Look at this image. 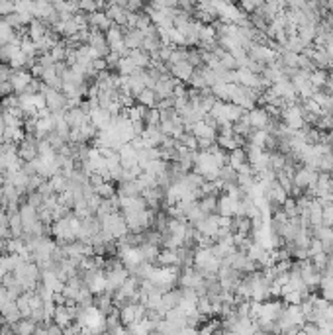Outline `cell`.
<instances>
[{"label": "cell", "instance_id": "cell-25", "mask_svg": "<svg viewBox=\"0 0 333 335\" xmlns=\"http://www.w3.org/2000/svg\"><path fill=\"white\" fill-rule=\"evenodd\" d=\"M206 67V65H204ZM204 67H198L194 69V73L190 77V87L194 88V90H206L208 88V83H206V75H204Z\"/></svg>", "mask_w": 333, "mask_h": 335}, {"label": "cell", "instance_id": "cell-7", "mask_svg": "<svg viewBox=\"0 0 333 335\" xmlns=\"http://www.w3.org/2000/svg\"><path fill=\"white\" fill-rule=\"evenodd\" d=\"M31 79H33L31 73L26 71V69L12 71V75H10V85H12V90H14L16 96H20V94L26 92V88H28V85L31 83Z\"/></svg>", "mask_w": 333, "mask_h": 335}, {"label": "cell", "instance_id": "cell-1", "mask_svg": "<svg viewBox=\"0 0 333 335\" xmlns=\"http://www.w3.org/2000/svg\"><path fill=\"white\" fill-rule=\"evenodd\" d=\"M280 122H282L290 131L304 130V128H306V122H304L302 106H290V104H286V108H282Z\"/></svg>", "mask_w": 333, "mask_h": 335}, {"label": "cell", "instance_id": "cell-10", "mask_svg": "<svg viewBox=\"0 0 333 335\" xmlns=\"http://www.w3.org/2000/svg\"><path fill=\"white\" fill-rule=\"evenodd\" d=\"M165 133L161 131V128L157 126V128H145L143 131V135H141V139H143V145L145 147H151V149H159V147L163 145V141H165Z\"/></svg>", "mask_w": 333, "mask_h": 335}, {"label": "cell", "instance_id": "cell-26", "mask_svg": "<svg viewBox=\"0 0 333 335\" xmlns=\"http://www.w3.org/2000/svg\"><path fill=\"white\" fill-rule=\"evenodd\" d=\"M143 124H145V128H157V126H161V112H159V108H145V112H143Z\"/></svg>", "mask_w": 333, "mask_h": 335}, {"label": "cell", "instance_id": "cell-30", "mask_svg": "<svg viewBox=\"0 0 333 335\" xmlns=\"http://www.w3.org/2000/svg\"><path fill=\"white\" fill-rule=\"evenodd\" d=\"M49 55H51V59H53L55 63H65V61H67V44H65V40L55 45V47L49 51Z\"/></svg>", "mask_w": 333, "mask_h": 335}, {"label": "cell", "instance_id": "cell-2", "mask_svg": "<svg viewBox=\"0 0 333 335\" xmlns=\"http://www.w3.org/2000/svg\"><path fill=\"white\" fill-rule=\"evenodd\" d=\"M39 141L33 137V135H26L20 143H18V157L24 161V163H31L39 157Z\"/></svg>", "mask_w": 333, "mask_h": 335}, {"label": "cell", "instance_id": "cell-14", "mask_svg": "<svg viewBox=\"0 0 333 335\" xmlns=\"http://www.w3.org/2000/svg\"><path fill=\"white\" fill-rule=\"evenodd\" d=\"M116 196L118 198H137V196H141V187L137 184L136 180L120 182L118 189H116Z\"/></svg>", "mask_w": 333, "mask_h": 335}, {"label": "cell", "instance_id": "cell-28", "mask_svg": "<svg viewBox=\"0 0 333 335\" xmlns=\"http://www.w3.org/2000/svg\"><path fill=\"white\" fill-rule=\"evenodd\" d=\"M327 261H329V255L323 251V253H318V255H314L312 259H310V263L314 265V269L318 271L319 275L323 277V273H325V269H327Z\"/></svg>", "mask_w": 333, "mask_h": 335}, {"label": "cell", "instance_id": "cell-21", "mask_svg": "<svg viewBox=\"0 0 333 335\" xmlns=\"http://www.w3.org/2000/svg\"><path fill=\"white\" fill-rule=\"evenodd\" d=\"M35 329H37V323L30 318H26V320H20L18 323L12 325V331L16 335H33L35 333Z\"/></svg>", "mask_w": 333, "mask_h": 335}, {"label": "cell", "instance_id": "cell-16", "mask_svg": "<svg viewBox=\"0 0 333 335\" xmlns=\"http://www.w3.org/2000/svg\"><path fill=\"white\" fill-rule=\"evenodd\" d=\"M198 208L206 214V216H216L218 214V196L214 194H204L198 198Z\"/></svg>", "mask_w": 333, "mask_h": 335}, {"label": "cell", "instance_id": "cell-12", "mask_svg": "<svg viewBox=\"0 0 333 335\" xmlns=\"http://www.w3.org/2000/svg\"><path fill=\"white\" fill-rule=\"evenodd\" d=\"M0 316H2V320H4L6 325H14V323H18V321L22 320V314H20V310L16 306V302H12V300H8L6 304H2Z\"/></svg>", "mask_w": 333, "mask_h": 335}, {"label": "cell", "instance_id": "cell-17", "mask_svg": "<svg viewBox=\"0 0 333 335\" xmlns=\"http://www.w3.org/2000/svg\"><path fill=\"white\" fill-rule=\"evenodd\" d=\"M249 161H247V153H245V149L239 147V149H233L231 153H227V165L231 167V169H235V171H239L241 167H245Z\"/></svg>", "mask_w": 333, "mask_h": 335}, {"label": "cell", "instance_id": "cell-23", "mask_svg": "<svg viewBox=\"0 0 333 335\" xmlns=\"http://www.w3.org/2000/svg\"><path fill=\"white\" fill-rule=\"evenodd\" d=\"M327 79H329V71H323V69H314V71L310 73V83H312V87L316 88V90L325 88Z\"/></svg>", "mask_w": 333, "mask_h": 335}, {"label": "cell", "instance_id": "cell-36", "mask_svg": "<svg viewBox=\"0 0 333 335\" xmlns=\"http://www.w3.org/2000/svg\"><path fill=\"white\" fill-rule=\"evenodd\" d=\"M329 73L333 75V63H331V67H329Z\"/></svg>", "mask_w": 333, "mask_h": 335}, {"label": "cell", "instance_id": "cell-3", "mask_svg": "<svg viewBox=\"0 0 333 335\" xmlns=\"http://www.w3.org/2000/svg\"><path fill=\"white\" fill-rule=\"evenodd\" d=\"M318 171H312V169H308V167H300L296 173H294V187L296 189L304 190L308 189V187H316L318 184Z\"/></svg>", "mask_w": 333, "mask_h": 335}, {"label": "cell", "instance_id": "cell-33", "mask_svg": "<svg viewBox=\"0 0 333 335\" xmlns=\"http://www.w3.org/2000/svg\"><path fill=\"white\" fill-rule=\"evenodd\" d=\"M323 226L331 228L333 226V202H325L323 204Z\"/></svg>", "mask_w": 333, "mask_h": 335}, {"label": "cell", "instance_id": "cell-20", "mask_svg": "<svg viewBox=\"0 0 333 335\" xmlns=\"http://www.w3.org/2000/svg\"><path fill=\"white\" fill-rule=\"evenodd\" d=\"M245 114V110H241L239 106H235V104L227 102L224 104V120H226L227 124H235V122H239Z\"/></svg>", "mask_w": 333, "mask_h": 335}, {"label": "cell", "instance_id": "cell-4", "mask_svg": "<svg viewBox=\"0 0 333 335\" xmlns=\"http://www.w3.org/2000/svg\"><path fill=\"white\" fill-rule=\"evenodd\" d=\"M247 120H249V124H251V128L253 130H265L269 131L271 128V124H273V118L267 114V110L265 108H253L251 112H247Z\"/></svg>", "mask_w": 333, "mask_h": 335}, {"label": "cell", "instance_id": "cell-13", "mask_svg": "<svg viewBox=\"0 0 333 335\" xmlns=\"http://www.w3.org/2000/svg\"><path fill=\"white\" fill-rule=\"evenodd\" d=\"M143 38H145V35H143L139 29H123V45L128 47V51L141 49Z\"/></svg>", "mask_w": 333, "mask_h": 335}, {"label": "cell", "instance_id": "cell-6", "mask_svg": "<svg viewBox=\"0 0 333 335\" xmlns=\"http://www.w3.org/2000/svg\"><path fill=\"white\" fill-rule=\"evenodd\" d=\"M89 47H92L98 57L106 59V55L110 53V45L106 42V33L98 31V29H91V35H89Z\"/></svg>", "mask_w": 333, "mask_h": 335}, {"label": "cell", "instance_id": "cell-18", "mask_svg": "<svg viewBox=\"0 0 333 335\" xmlns=\"http://www.w3.org/2000/svg\"><path fill=\"white\" fill-rule=\"evenodd\" d=\"M128 57L132 59V63L136 65L137 69H149V65H151V55H149V53H145L143 49L130 51V55H128Z\"/></svg>", "mask_w": 333, "mask_h": 335}, {"label": "cell", "instance_id": "cell-24", "mask_svg": "<svg viewBox=\"0 0 333 335\" xmlns=\"http://www.w3.org/2000/svg\"><path fill=\"white\" fill-rule=\"evenodd\" d=\"M106 42H108V45H110V51L123 44V28L112 26V28L106 31Z\"/></svg>", "mask_w": 333, "mask_h": 335}, {"label": "cell", "instance_id": "cell-11", "mask_svg": "<svg viewBox=\"0 0 333 335\" xmlns=\"http://www.w3.org/2000/svg\"><path fill=\"white\" fill-rule=\"evenodd\" d=\"M169 69V75L173 77V79H177V81H190V77L194 73V67L188 63V61H181V63H177V65H171V67H166Z\"/></svg>", "mask_w": 333, "mask_h": 335}, {"label": "cell", "instance_id": "cell-8", "mask_svg": "<svg viewBox=\"0 0 333 335\" xmlns=\"http://www.w3.org/2000/svg\"><path fill=\"white\" fill-rule=\"evenodd\" d=\"M194 230L198 232L200 237H206V239H210L214 243V239H216V235L220 232V226H218V219L216 216H208V218H204L200 224L194 226Z\"/></svg>", "mask_w": 333, "mask_h": 335}, {"label": "cell", "instance_id": "cell-5", "mask_svg": "<svg viewBox=\"0 0 333 335\" xmlns=\"http://www.w3.org/2000/svg\"><path fill=\"white\" fill-rule=\"evenodd\" d=\"M63 116H65V122L69 124L71 130H78V128H82V126H87L91 122V116L87 112H82L78 106L76 108H67Z\"/></svg>", "mask_w": 333, "mask_h": 335}, {"label": "cell", "instance_id": "cell-22", "mask_svg": "<svg viewBox=\"0 0 333 335\" xmlns=\"http://www.w3.org/2000/svg\"><path fill=\"white\" fill-rule=\"evenodd\" d=\"M298 38L302 40V44L306 47H312L314 40H316V24H306L298 28Z\"/></svg>", "mask_w": 333, "mask_h": 335}, {"label": "cell", "instance_id": "cell-35", "mask_svg": "<svg viewBox=\"0 0 333 335\" xmlns=\"http://www.w3.org/2000/svg\"><path fill=\"white\" fill-rule=\"evenodd\" d=\"M4 327V320H2V316H0V329Z\"/></svg>", "mask_w": 333, "mask_h": 335}, {"label": "cell", "instance_id": "cell-15", "mask_svg": "<svg viewBox=\"0 0 333 335\" xmlns=\"http://www.w3.org/2000/svg\"><path fill=\"white\" fill-rule=\"evenodd\" d=\"M49 26H47L46 22H41V20H33L30 26H28V35H30V40L33 44H37V42H41L44 38H46L47 33H49Z\"/></svg>", "mask_w": 333, "mask_h": 335}, {"label": "cell", "instance_id": "cell-9", "mask_svg": "<svg viewBox=\"0 0 333 335\" xmlns=\"http://www.w3.org/2000/svg\"><path fill=\"white\" fill-rule=\"evenodd\" d=\"M94 310L102 316V318H106L108 314H112L116 306H114V298H112V294L110 292H102V294H94Z\"/></svg>", "mask_w": 333, "mask_h": 335}, {"label": "cell", "instance_id": "cell-31", "mask_svg": "<svg viewBox=\"0 0 333 335\" xmlns=\"http://www.w3.org/2000/svg\"><path fill=\"white\" fill-rule=\"evenodd\" d=\"M94 192L102 198V200H110V198H114L116 196V189H114V182H104L102 187H98V189H94Z\"/></svg>", "mask_w": 333, "mask_h": 335}, {"label": "cell", "instance_id": "cell-27", "mask_svg": "<svg viewBox=\"0 0 333 335\" xmlns=\"http://www.w3.org/2000/svg\"><path fill=\"white\" fill-rule=\"evenodd\" d=\"M177 143L184 149H188V151H198V139L190 133V131H184L181 137L177 139Z\"/></svg>", "mask_w": 333, "mask_h": 335}, {"label": "cell", "instance_id": "cell-19", "mask_svg": "<svg viewBox=\"0 0 333 335\" xmlns=\"http://www.w3.org/2000/svg\"><path fill=\"white\" fill-rule=\"evenodd\" d=\"M136 102L139 104V106H143V108H157L159 98H157V94H155L153 88H145V90L136 98Z\"/></svg>", "mask_w": 333, "mask_h": 335}, {"label": "cell", "instance_id": "cell-32", "mask_svg": "<svg viewBox=\"0 0 333 335\" xmlns=\"http://www.w3.org/2000/svg\"><path fill=\"white\" fill-rule=\"evenodd\" d=\"M282 212H284V214H286V216H288V219L298 218V208H296V200L288 196V198H286V202L282 204Z\"/></svg>", "mask_w": 333, "mask_h": 335}, {"label": "cell", "instance_id": "cell-29", "mask_svg": "<svg viewBox=\"0 0 333 335\" xmlns=\"http://www.w3.org/2000/svg\"><path fill=\"white\" fill-rule=\"evenodd\" d=\"M137 71V67L132 63L130 57H121L120 63H118V75L120 77H132V75Z\"/></svg>", "mask_w": 333, "mask_h": 335}, {"label": "cell", "instance_id": "cell-34", "mask_svg": "<svg viewBox=\"0 0 333 335\" xmlns=\"http://www.w3.org/2000/svg\"><path fill=\"white\" fill-rule=\"evenodd\" d=\"M16 12V2H0V18L14 14Z\"/></svg>", "mask_w": 333, "mask_h": 335}]
</instances>
